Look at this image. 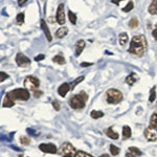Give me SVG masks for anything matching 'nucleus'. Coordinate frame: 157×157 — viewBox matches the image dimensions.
<instances>
[{
    "label": "nucleus",
    "instance_id": "nucleus-40",
    "mask_svg": "<svg viewBox=\"0 0 157 157\" xmlns=\"http://www.w3.org/2000/svg\"><path fill=\"white\" fill-rule=\"evenodd\" d=\"M35 98H40V97H41V95H42V92H41V91H35Z\"/></svg>",
    "mask_w": 157,
    "mask_h": 157
},
{
    "label": "nucleus",
    "instance_id": "nucleus-9",
    "mask_svg": "<svg viewBox=\"0 0 157 157\" xmlns=\"http://www.w3.org/2000/svg\"><path fill=\"white\" fill-rule=\"evenodd\" d=\"M56 19H57L58 24L64 25V23H65V14H64V4L63 3H60L59 6H58Z\"/></svg>",
    "mask_w": 157,
    "mask_h": 157
},
{
    "label": "nucleus",
    "instance_id": "nucleus-46",
    "mask_svg": "<svg viewBox=\"0 0 157 157\" xmlns=\"http://www.w3.org/2000/svg\"><path fill=\"white\" fill-rule=\"evenodd\" d=\"M156 29H157V23H156Z\"/></svg>",
    "mask_w": 157,
    "mask_h": 157
},
{
    "label": "nucleus",
    "instance_id": "nucleus-15",
    "mask_svg": "<svg viewBox=\"0 0 157 157\" xmlns=\"http://www.w3.org/2000/svg\"><path fill=\"white\" fill-rule=\"evenodd\" d=\"M137 81H138V77L135 72H131L130 75L126 78V83L130 86H133L136 82H137Z\"/></svg>",
    "mask_w": 157,
    "mask_h": 157
},
{
    "label": "nucleus",
    "instance_id": "nucleus-7",
    "mask_svg": "<svg viewBox=\"0 0 157 157\" xmlns=\"http://www.w3.org/2000/svg\"><path fill=\"white\" fill-rule=\"evenodd\" d=\"M145 136L149 141L157 140V127L150 125L145 130Z\"/></svg>",
    "mask_w": 157,
    "mask_h": 157
},
{
    "label": "nucleus",
    "instance_id": "nucleus-41",
    "mask_svg": "<svg viewBox=\"0 0 157 157\" xmlns=\"http://www.w3.org/2000/svg\"><path fill=\"white\" fill-rule=\"evenodd\" d=\"M121 1H124V0H111L113 4H116V6H120V2Z\"/></svg>",
    "mask_w": 157,
    "mask_h": 157
},
{
    "label": "nucleus",
    "instance_id": "nucleus-11",
    "mask_svg": "<svg viewBox=\"0 0 157 157\" xmlns=\"http://www.w3.org/2000/svg\"><path fill=\"white\" fill-rule=\"evenodd\" d=\"M40 23H41V29H42V30L44 32L45 36H46L47 41L52 42V34H50V32H49V27H48V25L46 24V21H45L44 19H41Z\"/></svg>",
    "mask_w": 157,
    "mask_h": 157
},
{
    "label": "nucleus",
    "instance_id": "nucleus-28",
    "mask_svg": "<svg viewBox=\"0 0 157 157\" xmlns=\"http://www.w3.org/2000/svg\"><path fill=\"white\" fill-rule=\"evenodd\" d=\"M155 98H156V87L154 86V87H152V89H151L149 101H150V103H153L154 101H155Z\"/></svg>",
    "mask_w": 157,
    "mask_h": 157
},
{
    "label": "nucleus",
    "instance_id": "nucleus-16",
    "mask_svg": "<svg viewBox=\"0 0 157 157\" xmlns=\"http://www.w3.org/2000/svg\"><path fill=\"white\" fill-rule=\"evenodd\" d=\"M14 105H15V101L13 100L12 98H10L7 94H6L4 100H3V103H2V106H3L4 108H11Z\"/></svg>",
    "mask_w": 157,
    "mask_h": 157
},
{
    "label": "nucleus",
    "instance_id": "nucleus-12",
    "mask_svg": "<svg viewBox=\"0 0 157 157\" xmlns=\"http://www.w3.org/2000/svg\"><path fill=\"white\" fill-rule=\"evenodd\" d=\"M70 89H71V88H70V85L68 84V83H63L59 87V89H58V93H59L60 97L64 98V97H66V94Z\"/></svg>",
    "mask_w": 157,
    "mask_h": 157
},
{
    "label": "nucleus",
    "instance_id": "nucleus-38",
    "mask_svg": "<svg viewBox=\"0 0 157 157\" xmlns=\"http://www.w3.org/2000/svg\"><path fill=\"white\" fill-rule=\"evenodd\" d=\"M27 132H29V134H32L33 136H37L38 133H36V131H34L33 129H27Z\"/></svg>",
    "mask_w": 157,
    "mask_h": 157
},
{
    "label": "nucleus",
    "instance_id": "nucleus-45",
    "mask_svg": "<svg viewBox=\"0 0 157 157\" xmlns=\"http://www.w3.org/2000/svg\"><path fill=\"white\" fill-rule=\"evenodd\" d=\"M19 157H23V156H22V155H21V156H19Z\"/></svg>",
    "mask_w": 157,
    "mask_h": 157
},
{
    "label": "nucleus",
    "instance_id": "nucleus-3",
    "mask_svg": "<svg viewBox=\"0 0 157 157\" xmlns=\"http://www.w3.org/2000/svg\"><path fill=\"white\" fill-rule=\"evenodd\" d=\"M10 98H12L14 101L18 100V101H27L29 98V92L27 91V89L24 88H17V89L10 91L6 93Z\"/></svg>",
    "mask_w": 157,
    "mask_h": 157
},
{
    "label": "nucleus",
    "instance_id": "nucleus-20",
    "mask_svg": "<svg viewBox=\"0 0 157 157\" xmlns=\"http://www.w3.org/2000/svg\"><path fill=\"white\" fill-rule=\"evenodd\" d=\"M105 133H106V135H107L108 137L111 138V139H117L118 137H120V136H118V134L113 131L112 127H109L107 130L105 131Z\"/></svg>",
    "mask_w": 157,
    "mask_h": 157
},
{
    "label": "nucleus",
    "instance_id": "nucleus-5",
    "mask_svg": "<svg viewBox=\"0 0 157 157\" xmlns=\"http://www.w3.org/2000/svg\"><path fill=\"white\" fill-rule=\"evenodd\" d=\"M77 150L75 148L73 147L71 144L68 143H64L60 148V154L62 155L63 157H75V154H77Z\"/></svg>",
    "mask_w": 157,
    "mask_h": 157
},
{
    "label": "nucleus",
    "instance_id": "nucleus-31",
    "mask_svg": "<svg viewBox=\"0 0 157 157\" xmlns=\"http://www.w3.org/2000/svg\"><path fill=\"white\" fill-rule=\"evenodd\" d=\"M110 152H111V154H112L113 156L118 155V153H120V149H118L117 147L114 146V145H111L110 146Z\"/></svg>",
    "mask_w": 157,
    "mask_h": 157
},
{
    "label": "nucleus",
    "instance_id": "nucleus-21",
    "mask_svg": "<svg viewBox=\"0 0 157 157\" xmlns=\"http://www.w3.org/2000/svg\"><path fill=\"white\" fill-rule=\"evenodd\" d=\"M132 133H131V129L129 126H124L123 128V137L124 139H128L131 137Z\"/></svg>",
    "mask_w": 157,
    "mask_h": 157
},
{
    "label": "nucleus",
    "instance_id": "nucleus-42",
    "mask_svg": "<svg viewBox=\"0 0 157 157\" xmlns=\"http://www.w3.org/2000/svg\"><path fill=\"white\" fill-rule=\"evenodd\" d=\"M152 36L155 38V40H157V29H155L153 32H152Z\"/></svg>",
    "mask_w": 157,
    "mask_h": 157
},
{
    "label": "nucleus",
    "instance_id": "nucleus-47",
    "mask_svg": "<svg viewBox=\"0 0 157 157\" xmlns=\"http://www.w3.org/2000/svg\"><path fill=\"white\" fill-rule=\"evenodd\" d=\"M156 107H157V102H156Z\"/></svg>",
    "mask_w": 157,
    "mask_h": 157
},
{
    "label": "nucleus",
    "instance_id": "nucleus-6",
    "mask_svg": "<svg viewBox=\"0 0 157 157\" xmlns=\"http://www.w3.org/2000/svg\"><path fill=\"white\" fill-rule=\"evenodd\" d=\"M40 86V81L34 75H29L24 80V87L27 90L36 91Z\"/></svg>",
    "mask_w": 157,
    "mask_h": 157
},
{
    "label": "nucleus",
    "instance_id": "nucleus-13",
    "mask_svg": "<svg viewBox=\"0 0 157 157\" xmlns=\"http://www.w3.org/2000/svg\"><path fill=\"white\" fill-rule=\"evenodd\" d=\"M141 151L136 147H130L128 149V153L126 154V157H138L141 155Z\"/></svg>",
    "mask_w": 157,
    "mask_h": 157
},
{
    "label": "nucleus",
    "instance_id": "nucleus-30",
    "mask_svg": "<svg viewBox=\"0 0 157 157\" xmlns=\"http://www.w3.org/2000/svg\"><path fill=\"white\" fill-rule=\"evenodd\" d=\"M150 125L157 127V112H154L150 118Z\"/></svg>",
    "mask_w": 157,
    "mask_h": 157
},
{
    "label": "nucleus",
    "instance_id": "nucleus-17",
    "mask_svg": "<svg viewBox=\"0 0 157 157\" xmlns=\"http://www.w3.org/2000/svg\"><path fill=\"white\" fill-rule=\"evenodd\" d=\"M128 40H129V37L126 33H121V34L118 35V43H120L121 46H125L128 43Z\"/></svg>",
    "mask_w": 157,
    "mask_h": 157
},
{
    "label": "nucleus",
    "instance_id": "nucleus-2",
    "mask_svg": "<svg viewBox=\"0 0 157 157\" xmlns=\"http://www.w3.org/2000/svg\"><path fill=\"white\" fill-rule=\"evenodd\" d=\"M88 101V95L85 91H81L78 94H75L73 97L70 98L69 101V106L72 109L75 110H80L83 109L86 106V102Z\"/></svg>",
    "mask_w": 157,
    "mask_h": 157
},
{
    "label": "nucleus",
    "instance_id": "nucleus-43",
    "mask_svg": "<svg viewBox=\"0 0 157 157\" xmlns=\"http://www.w3.org/2000/svg\"><path fill=\"white\" fill-rule=\"evenodd\" d=\"M100 157H110V156H109L108 154H103V155H101Z\"/></svg>",
    "mask_w": 157,
    "mask_h": 157
},
{
    "label": "nucleus",
    "instance_id": "nucleus-19",
    "mask_svg": "<svg viewBox=\"0 0 157 157\" xmlns=\"http://www.w3.org/2000/svg\"><path fill=\"white\" fill-rule=\"evenodd\" d=\"M148 12L150 15H156L157 14V0H152V2L148 7Z\"/></svg>",
    "mask_w": 157,
    "mask_h": 157
},
{
    "label": "nucleus",
    "instance_id": "nucleus-39",
    "mask_svg": "<svg viewBox=\"0 0 157 157\" xmlns=\"http://www.w3.org/2000/svg\"><path fill=\"white\" fill-rule=\"evenodd\" d=\"M26 2H27V0H18V6H23Z\"/></svg>",
    "mask_w": 157,
    "mask_h": 157
},
{
    "label": "nucleus",
    "instance_id": "nucleus-1",
    "mask_svg": "<svg viewBox=\"0 0 157 157\" xmlns=\"http://www.w3.org/2000/svg\"><path fill=\"white\" fill-rule=\"evenodd\" d=\"M147 47H148V43H147L146 37L144 35H136L131 39L130 48L128 49V52L137 57H143L147 50Z\"/></svg>",
    "mask_w": 157,
    "mask_h": 157
},
{
    "label": "nucleus",
    "instance_id": "nucleus-22",
    "mask_svg": "<svg viewBox=\"0 0 157 157\" xmlns=\"http://www.w3.org/2000/svg\"><path fill=\"white\" fill-rule=\"evenodd\" d=\"M52 62L57 63V64H59V65H63V64H65V62H66V61H65L63 56L57 55V56H55V57L52 58Z\"/></svg>",
    "mask_w": 157,
    "mask_h": 157
},
{
    "label": "nucleus",
    "instance_id": "nucleus-10",
    "mask_svg": "<svg viewBox=\"0 0 157 157\" xmlns=\"http://www.w3.org/2000/svg\"><path fill=\"white\" fill-rule=\"evenodd\" d=\"M39 149L44 153H50V154H56L58 152L57 147L54 144H41L39 146Z\"/></svg>",
    "mask_w": 157,
    "mask_h": 157
},
{
    "label": "nucleus",
    "instance_id": "nucleus-29",
    "mask_svg": "<svg viewBox=\"0 0 157 157\" xmlns=\"http://www.w3.org/2000/svg\"><path fill=\"white\" fill-rule=\"evenodd\" d=\"M133 7H134V2H133V1H129L127 6H126L123 9V12H125V13H129L130 11H132Z\"/></svg>",
    "mask_w": 157,
    "mask_h": 157
},
{
    "label": "nucleus",
    "instance_id": "nucleus-34",
    "mask_svg": "<svg viewBox=\"0 0 157 157\" xmlns=\"http://www.w3.org/2000/svg\"><path fill=\"white\" fill-rule=\"evenodd\" d=\"M9 78V75H7V73L1 71L0 72V82H3L4 80H6V78Z\"/></svg>",
    "mask_w": 157,
    "mask_h": 157
},
{
    "label": "nucleus",
    "instance_id": "nucleus-35",
    "mask_svg": "<svg viewBox=\"0 0 157 157\" xmlns=\"http://www.w3.org/2000/svg\"><path fill=\"white\" fill-rule=\"evenodd\" d=\"M52 106H54V108H55V110H57V111H59L60 110V103L58 102L57 100H55L54 102H52Z\"/></svg>",
    "mask_w": 157,
    "mask_h": 157
},
{
    "label": "nucleus",
    "instance_id": "nucleus-36",
    "mask_svg": "<svg viewBox=\"0 0 157 157\" xmlns=\"http://www.w3.org/2000/svg\"><path fill=\"white\" fill-rule=\"evenodd\" d=\"M45 56L44 55H38L37 57H35V61H37V62H39V61H42L44 60Z\"/></svg>",
    "mask_w": 157,
    "mask_h": 157
},
{
    "label": "nucleus",
    "instance_id": "nucleus-23",
    "mask_svg": "<svg viewBox=\"0 0 157 157\" xmlns=\"http://www.w3.org/2000/svg\"><path fill=\"white\" fill-rule=\"evenodd\" d=\"M129 27L130 29H136V27H138L139 25V21L138 19L136 18V17H133V18L130 19V21H129Z\"/></svg>",
    "mask_w": 157,
    "mask_h": 157
},
{
    "label": "nucleus",
    "instance_id": "nucleus-4",
    "mask_svg": "<svg viewBox=\"0 0 157 157\" xmlns=\"http://www.w3.org/2000/svg\"><path fill=\"white\" fill-rule=\"evenodd\" d=\"M106 100L109 104H118L123 100V94H121L120 90L111 88V89H108L107 92H106Z\"/></svg>",
    "mask_w": 157,
    "mask_h": 157
},
{
    "label": "nucleus",
    "instance_id": "nucleus-32",
    "mask_svg": "<svg viewBox=\"0 0 157 157\" xmlns=\"http://www.w3.org/2000/svg\"><path fill=\"white\" fill-rule=\"evenodd\" d=\"M20 143L24 146H27L30 144V139L29 137H26V136H21V137H20Z\"/></svg>",
    "mask_w": 157,
    "mask_h": 157
},
{
    "label": "nucleus",
    "instance_id": "nucleus-27",
    "mask_svg": "<svg viewBox=\"0 0 157 157\" xmlns=\"http://www.w3.org/2000/svg\"><path fill=\"white\" fill-rule=\"evenodd\" d=\"M16 22L18 25H22L24 23V13H19V14L17 15Z\"/></svg>",
    "mask_w": 157,
    "mask_h": 157
},
{
    "label": "nucleus",
    "instance_id": "nucleus-44",
    "mask_svg": "<svg viewBox=\"0 0 157 157\" xmlns=\"http://www.w3.org/2000/svg\"><path fill=\"white\" fill-rule=\"evenodd\" d=\"M12 148H13V149H15V150H16V151H20V149H18V148H17V147H12Z\"/></svg>",
    "mask_w": 157,
    "mask_h": 157
},
{
    "label": "nucleus",
    "instance_id": "nucleus-26",
    "mask_svg": "<svg viewBox=\"0 0 157 157\" xmlns=\"http://www.w3.org/2000/svg\"><path fill=\"white\" fill-rule=\"evenodd\" d=\"M83 80H84V75H81V77H78V78H75V80L73 81V82L71 83V84H70V88H71V90L75 89V86H77L78 84H80V83L82 82Z\"/></svg>",
    "mask_w": 157,
    "mask_h": 157
},
{
    "label": "nucleus",
    "instance_id": "nucleus-18",
    "mask_svg": "<svg viewBox=\"0 0 157 157\" xmlns=\"http://www.w3.org/2000/svg\"><path fill=\"white\" fill-rule=\"evenodd\" d=\"M67 34H68V29L66 26H62L56 32V37L61 39V38H64Z\"/></svg>",
    "mask_w": 157,
    "mask_h": 157
},
{
    "label": "nucleus",
    "instance_id": "nucleus-37",
    "mask_svg": "<svg viewBox=\"0 0 157 157\" xmlns=\"http://www.w3.org/2000/svg\"><path fill=\"white\" fill-rule=\"evenodd\" d=\"M91 65H93L92 63H87V62L81 63V66H82V67H89V66H91Z\"/></svg>",
    "mask_w": 157,
    "mask_h": 157
},
{
    "label": "nucleus",
    "instance_id": "nucleus-33",
    "mask_svg": "<svg viewBox=\"0 0 157 157\" xmlns=\"http://www.w3.org/2000/svg\"><path fill=\"white\" fill-rule=\"evenodd\" d=\"M75 157H93V156H91L90 154L86 153V152H83V151H78Z\"/></svg>",
    "mask_w": 157,
    "mask_h": 157
},
{
    "label": "nucleus",
    "instance_id": "nucleus-8",
    "mask_svg": "<svg viewBox=\"0 0 157 157\" xmlns=\"http://www.w3.org/2000/svg\"><path fill=\"white\" fill-rule=\"evenodd\" d=\"M16 63L20 67H26L30 65V60L22 52H18L16 56Z\"/></svg>",
    "mask_w": 157,
    "mask_h": 157
},
{
    "label": "nucleus",
    "instance_id": "nucleus-25",
    "mask_svg": "<svg viewBox=\"0 0 157 157\" xmlns=\"http://www.w3.org/2000/svg\"><path fill=\"white\" fill-rule=\"evenodd\" d=\"M90 115H91V117H92V118H94V120H98V118L103 117V116H104V113L102 112V111L93 110V111H91Z\"/></svg>",
    "mask_w": 157,
    "mask_h": 157
},
{
    "label": "nucleus",
    "instance_id": "nucleus-24",
    "mask_svg": "<svg viewBox=\"0 0 157 157\" xmlns=\"http://www.w3.org/2000/svg\"><path fill=\"white\" fill-rule=\"evenodd\" d=\"M68 18H69V21H70V23H71L72 25H75L77 24V15L75 14L73 12H71L69 10L68 11Z\"/></svg>",
    "mask_w": 157,
    "mask_h": 157
},
{
    "label": "nucleus",
    "instance_id": "nucleus-14",
    "mask_svg": "<svg viewBox=\"0 0 157 157\" xmlns=\"http://www.w3.org/2000/svg\"><path fill=\"white\" fill-rule=\"evenodd\" d=\"M85 45L86 43L84 40H78V41L75 43V56L78 57L81 54H82L83 49L85 48Z\"/></svg>",
    "mask_w": 157,
    "mask_h": 157
}]
</instances>
